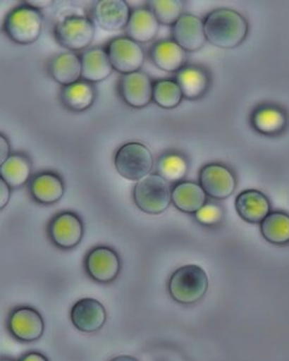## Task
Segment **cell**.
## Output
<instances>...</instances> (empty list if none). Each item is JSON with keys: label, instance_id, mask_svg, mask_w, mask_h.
Masks as SVG:
<instances>
[{"label": "cell", "instance_id": "obj_1", "mask_svg": "<svg viewBox=\"0 0 289 361\" xmlns=\"http://www.w3.org/2000/svg\"><path fill=\"white\" fill-rule=\"evenodd\" d=\"M208 42L223 49L236 48L247 37L249 26L241 14L232 9L211 11L204 22Z\"/></svg>", "mask_w": 289, "mask_h": 361}, {"label": "cell", "instance_id": "obj_2", "mask_svg": "<svg viewBox=\"0 0 289 361\" xmlns=\"http://www.w3.org/2000/svg\"><path fill=\"white\" fill-rule=\"evenodd\" d=\"M54 32V37L63 48L77 52L93 42L95 24L82 9L67 8L58 15Z\"/></svg>", "mask_w": 289, "mask_h": 361}, {"label": "cell", "instance_id": "obj_3", "mask_svg": "<svg viewBox=\"0 0 289 361\" xmlns=\"http://www.w3.org/2000/svg\"><path fill=\"white\" fill-rule=\"evenodd\" d=\"M209 288L206 271L196 264L183 265L176 269L168 281V291L176 302L192 305L204 298Z\"/></svg>", "mask_w": 289, "mask_h": 361}, {"label": "cell", "instance_id": "obj_4", "mask_svg": "<svg viewBox=\"0 0 289 361\" xmlns=\"http://www.w3.org/2000/svg\"><path fill=\"white\" fill-rule=\"evenodd\" d=\"M133 200L146 214H162L172 202V189L161 175L149 174L137 182L133 189Z\"/></svg>", "mask_w": 289, "mask_h": 361}, {"label": "cell", "instance_id": "obj_5", "mask_svg": "<svg viewBox=\"0 0 289 361\" xmlns=\"http://www.w3.org/2000/svg\"><path fill=\"white\" fill-rule=\"evenodd\" d=\"M43 16L40 11L31 6H18L13 9L4 23V31L15 43L22 45L32 44L41 37Z\"/></svg>", "mask_w": 289, "mask_h": 361}, {"label": "cell", "instance_id": "obj_6", "mask_svg": "<svg viewBox=\"0 0 289 361\" xmlns=\"http://www.w3.org/2000/svg\"><path fill=\"white\" fill-rule=\"evenodd\" d=\"M114 165L122 178L138 182L151 174L154 156L146 145L128 142L116 150Z\"/></svg>", "mask_w": 289, "mask_h": 361}, {"label": "cell", "instance_id": "obj_7", "mask_svg": "<svg viewBox=\"0 0 289 361\" xmlns=\"http://www.w3.org/2000/svg\"><path fill=\"white\" fill-rule=\"evenodd\" d=\"M106 52L114 71L122 75L140 71V68L144 65V49L130 37H121L112 39L106 47Z\"/></svg>", "mask_w": 289, "mask_h": 361}, {"label": "cell", "instance_id": "obj_8", "mask_svg": "<svg viewBox=\"0 0 289 361\" xmlns=\"http://www.w3.org/2000/svg\"><path fill=\"white\" fill-rule=\"evenodd\" d=\"M199 184L208 197L224 200L235 190L236 178L228 167L221 164H208L200 171Z\"/></svg>", "mask_w": 289, "mask_h": 361}, {"label": "cell", "instance_id": "obj_9", "mask_svg": "<svg viewBox=\"0 0 289 361\" xmlns=\"http://www.w3.org/2000/svg\"><path fill=\"white\" fill-rule=\"evenodd\" d=\"M49 236L54 245L63 250L76 247L84 236L82 219L74 212L57 214L49 225Z\"/></svg>", "mask_w": 289, "mask_h": 361}, {"label": "cell", "instance_id": "obj_10", "mask_svg": "<svg viewBox=\"0 0 289 361\" xmlns=\"http://www.w3.org/2000/svg\"><path fill=\"white\" fill-rule=\"evenodd\" d=\"M85 267L92 279L101 283H109L119 276L121 261L118 253L112 248L99 246L87 254Z\"/></svg>", "mask_w": 289, "mask_h": 361}, {"label": "cell", "instance_id": "obj_11", "mask_svg": "<svg viewBox=\"0 0 289 361\" xmlns=\"http://www.w3.org/2000/svg\"><path fill=\"white\" fill-rule=\"evenodd\" d=\"M154 82L147 73H137L122 75L119 82V93L125 104L133 109H142L153 101Z\"/></svg>", "mask_w": 289, "mask_h": 361}, {"label": "cell", "instance_id": "obj_12", "mask_svg": "<svg viewBox=\"0 0 289 361\" xmlns=\"http://www.w3.org/2000/svg\"><path fill=\"white\" fill-rule=\"evenodd\" d=\"M131 9L125 0H99L92 9L93 22L105 31H121L127 27Z\"/></svg>", "mask_w": 289, "mask_h": 361}, {"label": "cell", "instance_id": "obj_13", "mask_svg": "<svg viewBox=\"0 0 289 361\" xmlns=\"http://www.w3.org/2000/svg\"><path fill=\"white\" fill-rule=\"evenodd\" d=\"M9 331L23 342L37 341L44 332V321L41 314L32 307L15 310L8 321Z\"/></svg>", "mask_w": 289, "mask_h": 361}, {"label": "cell", "instance_id": "obj_14", "mask_svg": "<svg viewBox=\"0 0 289 361\" xmlns=\"http://www.w3.org/2000/svg\"><path fill=\"white\" fill-rule=\"evenodd\" d=\"M173 41L187 52L200 50L207 41L204 25L199 17L182 14L172 27Z\"/></svg>", "mask_w": 289, "mask_h": 361}, {"label": "cell", "instance_id": "obj_15", "mask_svg": "<svg viewBox=\"0 0 289 361\" xmlns=\"http://www.w3.org/2000/svg\"><path fill=\"white\" fill-rule=\"evenodd\" d=\"M70 319L77 330L97 332L106 322V310L97 299H80L71 308Z\"/></svg>", "mask_w": 289, "mask_h": 361}, {"label": "cell", "instance_id": "obj_16", "mask_svg": "<svg viewBox=\"0 0 289 361\" xmlns=\"http://www.w3.org/2000/svg\"><path fill=\"white\" fill-rule=\"evenodd\" d=\"M238 216L250 224H261L270 214V201L258 190H245L236 197Z\"/></svg>", "mask_w": 289, "mask_h": 361}, {"label": "cell", "instance_id": "obj_17", "mask_svg": "<svg viewBox=\"0 0 289 361\" xmlns=\"http://www.w3.org/2000/svg\"><path fill=\"white\" fill-rule=\"evenodd\" d=\"M159 31V20L151 9L139 7L131 11L130 18L125 27L128 37L142 44L153 41L157 37Z\"/></svg>", "mask_w": 289, "mask_h": 361}, {"label": "cell", "instance_id": "obj_18", "mask_svg": "<svg viewBox=\"0 0 289 361\" xmlns=\"http://www.w3.org/2000/svg\"><path fill=\"white\" fill-rule=\"evenodd\" d=\"M32 197L41 204H54L65 195V184L59 175L52 172L37 174L30 186Z\"/></svg>", "mask_w": 289, "mask_h": 361}, {"label": "cell", "instance_id": "obj_19", "mask_svg": "<svg viewBox=\"0 0 289 361\" xmlns=\"http://www.w3.org/2000/svg\"><path fill=\"white\" fill-rule=\"evenodd\" d=\"M82 59V79L85 82H101L111 76L113 67L108 52L102 48H93L86 51L80 56Z\"/></svg>", "mask_w": 289, "mask_h": 361}, {"label": "cell", "instance_id": "obj_20", "mask_svg": "<svg viewBox=\"0 0 289 361\" xmlns=\"http://www.w3.org/2000/svg\"><path fill=\"white\" fill-rule=\"evenodd\" d=\"M49 73L63 87L75 84L82 80V59L76 52L59 54L49 63Z\"/></svg>", "mask_w": 289, "mask_h": 361}, {"label": "cell", "instance_id": "obj_21", "mask_svg": "<svg viewBox=\"0 0 289 361\" xmlns=\"http://www.w3.org/2000/svg\"><path fill=\"white\" fill-rule=\"evenodd\" d=\"M151 59L157 68L166 73L181 71L187 60L185 51L174 41H159L151 49Z\"/></svg>", "mask_w": 289, "mask_h": 361}, {"label": "cell", "instance_id": "obj_22", "mask_svg": "<svg viewBox=\"0 0 289 361\" xmlns=\"http://www.w3.org/2000/svg\"><path fill=\"white\" fill-rule=\"evenodd\" d=\"M172 202L180 212L196 214L207 203V195L200 184L185 180L172 189Z\"/></svg>", "mask_w": 289, "mask_h": 361}, {"label": "cell", "instance_id": "obj_23", "mask_svg": "<svg viewBox=\"0 0 289 361\" xmlns=\"http://www.w3.org/2000/svg\"><path fill=\"white\" fill-rule=\"evenodd\" d=\"M60 99L68 110L82 112L94 104L97 99V90L91 82L80 80L63 87Z\"/></svg>", "mask_w": 289, "mask_h": 361}, {"label": "cell", "instance_id": "obj_24", "mask_svg": "<svg viewBox=\"0 0 289 361\" xmlns=\"http://www.w3.org/2000/svg\"><path fill=\"white\" fill-rule=\"evenodd\" d=\"M31 174V161L23 154H12L0 167V176L6 180L11 189H18L25 185Z\"/></svg>", "mask_w": 289, "mask_h": 361}, {"label": "cell", "instance_id": "obj_25", "mask_svg": "<svg viewBox=\"0 0 289 361\" xmlns=\"http://www.w3.org/2000/svg\"><path fill=\"white\" fill-rule=\"evenodd\" d=\"M176 82L181 88L183 97L197 99L202 97L207 90L208 76L199 68H182L176 75Z\"/></svg>", "mask_w": 289, "mask_h": 361}, {"label": "cell", "instance_id": "obj_26", "mask_svg": "<svg viewBox=\"0 0 289 361\" xmlns=\"http://www.w3.org/2000/svg\"><path fill=\"white\" fill-rule=\"evenodd\" d=\"M260 229L266 242L275 245H285L289 243V214L270 212L260 224Z\"/></svg>", "mask_w": 289, "mask_h": 361}, {"label": "cell", "instance_id": "obj_27", "mask_svg": "<svg viewBox=\"0 0 289 361\" xmlns=\"http://www.w3.org/2000/svg\"><path fill=\"white\" fill-rule=\"evenodd\" d=\"M183 99L181 88L176 80L161 79L154 82L153 101L163 109H174Z\"/></svg>", "mask_w": 289, "mask_h": 361}, {"label": "cell", "instance_id": "obj_28", "mask_svg": "<svg viewBox=\"0 0 289 361\" xmlns=\"http://www.w3.org/2000/svg\"><path fill=\"white\" fill-rule=\"evenodd\" d=\"M252 123L259 133L276 135L281 133L286 124V118L275 107H264L253 114Z\"/></svg>", "mask_w": 289, "mask_h": 361}, {"label": "cell", "instance_id": "obj_29", "mask_svg": "<svg viewBox=\"0 0 289 361\" xmlns=\"http://www.w3.org/2000/svg\"><path fill=\"white\" fill-rule=\"evenodd\" d=\"M157 171L168 183H176L187 175V163L181 155L166 154L159 159Z\"/></svg>", "mask_w": 289, "mask_h": 361}, {"label": "cell", "instance_id": "obj_30", "mask_svg": "<svg viewBox=\"0 0 289 361\" xmlns=\"http://www.w3.org/2000/svg\"><path fill=\"white\" fill-rule=\"evenodd\" d=\"M148 8L153 11L159 24L173 26L181 17L183 4L179 0H152Z\"/></svg>", "mask_w": 289, "mask_h": 361}, {"label": "cell", "instance_id": "obj_31", "mask_svg": "<svg viewBox=\"0 0 289 361\" xmlns=\"http://www.w3.org/2000/svg\"><path fill=\"white\" fill-rule=\"evenodd\" d=\"M196 219L199 223L206 226H213L219 224L223 217V212L219 206L214 203H206L199 212H197Z\"/></svg>", "mask_w": 289, "mask_h": 361}, {"label": "cell", "instance_id": "obj_32", "mask_svg": "<svg viewBox=\"0 0 289 361\" xmlns=\"http://www.w3.org/2000/svg\"><path fill=\"white\" fill-rule=\"evenodd\" d=\"M11 154V144L6 135L0 133V167L8 159Z\"/></svg>", "mask_w": 289, "mask_h": 361}, {"label": "cell", "instance_id": "obj_33", "mask_svg": "<svg viewBox=\"0 0 289 361\" xmlns=\"http://www.w3.org/2000/svg\"><path fill=\"white\" fill-rule=\"evenodd\" d=\"M9 199H11V186L0 176V210H3L8 204Z\"/></svg>", "mask_w": 289, "mask_h": 361}, {"label": "cell", "instance_id": "obj_34", "mask_svg": "<svg viewBox=\"0 0 289 361\" xmlns=\"http://www.w3.org/2000/svg\"><path fill=\"white\" fill-rule=\"evenodd\" d=\"M25 4L40 11V9H44L54 5V0H27Z\"/></svg>", "mask_w": 289, "mask_h": 361}, {"label": "cell", "instance_id": "obj_35", "mask_svg": "<svg viewBox=\"0 0 289 361\" xmlns=\"http://www.w3.org/2000/svg\"><path fill=\"white\" fill-rule=\"evenodd\" d=\"M20 361H49L46 355H43L42 353H30L27 355H24L23 358L20 359Z\"/></svg>", "mask_w": 289, "mask_h": 361}, {"label": "cell", "instance_id": "obj_36", "mask_svg": "<svg viewBox=\"0 0 289 361\" xmlns=\"http://www.w3.org/2000/svg\"><path fill=\"white\" fill-rule=\"evenodd\" d=\"M111 361H139L138 359L131 355H118L116 358L112 359Z\"/></svg>", "mask_w": 289, "mask_h": 361}, {"label": "cell", "instance_id": "obj_37", "mask_svg": "<svg viewBox=\"0 0 289 361\" xmlns=\"http://www.w3.org/2000/svg\"><path fill=\"white\" fill-rule=\"evenodd\" d=\"M0 361H14V360H12V359H1V360Z\"/></svg>", "mask_w": 289, "mask_h": 361}]
</instances>
